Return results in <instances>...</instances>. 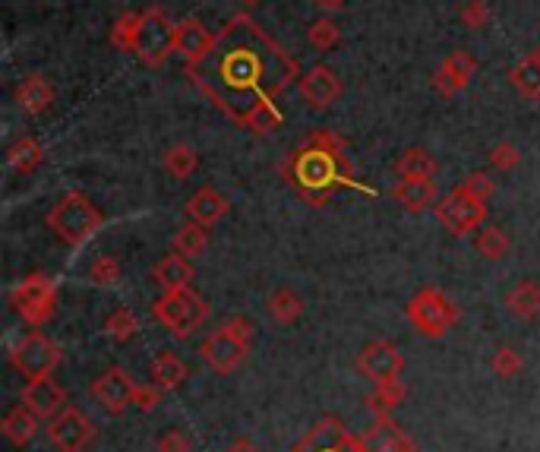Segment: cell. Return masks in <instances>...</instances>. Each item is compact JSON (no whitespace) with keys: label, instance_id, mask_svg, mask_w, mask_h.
<instances>
[{"label":"cell","instance_id":"11","mask_svg":"<svg viewBox=\"0 0 540 452\" xmlns=\"http://www.w3.org/2000/svg\"><path fill=\"white\" fill-rule=\"evenodd\" d=\"M45 434L57 452H83L95 440V424L83 408L67 405L48 421Z\"/></svg>","mask_w":540,"mask_h":452},{"label":"cell","instance_id":"33","mask_svg":"<svg viewBox=\"0 0 540 452\" xmlns=\"http://www.w3.org/2000/svg\"><path fill=\"white\" fill-rule=\"evenodd\" d=\"M196 165H199V155L187 143H177V146H171L165 152V171L171 174V178H177V181H187L190 174L196 171Z\"/></svg>","mask_w":540,"mask_h":452},{"label":"cell","instance_id":"6","mask_svg":"<svg viewBox=\"0 0 540 452\" xmlns=\"http://www.w3.org/2000/svg\"><path fill=\"white\" fill-rule=\"evenodd\" d=\"M405 313H408L411 326L427 339H443L458 323V307L439 288H420L408 301Z\"/></svg>","mask_w":540,"mask_h":452},{"label":"cell","instance_id":"24","mask_svg":"<svg viewBox=\"0 0 540 452\" xmlns=\"http://www.w3.org/2000/svg\"><path fill=\"white\" fill-rule=\"evenodd\" d=\"M360 446H364V452H414L411 440L386 418H379V424L370 427V434L360 440Z\"/></svg>","mask_w":540,"mask_h":452},{"label":"cell","instance_id":"41","mask_svg":"<svg viewBox=\"0 0 540 452\" xmlns=\"http://www.w3.org/2000/svg\"><path fill=\"white\" fill-rule=\"evenodd\" d=\"M518 149L512 146V143H499L496 149H493V155H490V165H493V171H503V174H509V171H515L518 168Z\"/></svg>","mask_w":540,"mask_h":452},{"label":"cell","instance_id":"12","mask_svg":"<svg viewBox=\"0 0 540 452\" xmlns=\"http://www.w3.org/2000/svg\"><path fill=\"white\" fill-rule=\"evenodd\" d=\"M136 389H139V383L124 367H108L105 373H98V377L89 383V396L102 405L108 415H124V411L136 402Z\"/></svg>","mask_w":540,"mask_h":452},{"label":"cell","instance_id":"7","mask_svg":"<svg viewBox=\"0 0 540 452\" xmlns=\"http://www.w3.org/2000/svg\"><path fill=\"white\" fill-rule=\"evenodd\" d=\"M10 307L29 326H35V329L45 326L54 317V307H57V285L48 279V275L32 272L10 291Z\"/></svg>","mask_w":540,"mask_h":452},{"label":"cell","instance_id":"17","mask_svg":"<svg viewBox=\"0 0 540 452\" xmlns=\"http://www.w3.org/2000/svg\"><path fill=\"white\" fill-rule=\"evenodd\" d=\"M231 212V203L225 193H218L215 187H199L190 200H187V219L203 225V228H212L225 219Z\"/></svg>","mask_w":540,"mask_h":452},{"label":"cell","instance_id":"29","mask_svg":"<svg viewBox=\"0 0 540 452\" xmlns=\"http://www.w3.org/2000/svg\"><path fill=\"white\" fill-rule=\"evenodd\" d=\"M509 83L525 98H540V51L522 57V61L509 70Z\"/></svg>","mask_w":540,"mask_h":452},{"label":"cell","instance_id":"44","mask_svg":"<svg viewBox=\"0 0 540 452\" xmlns=\"http://www.w3.org/2000/svg\"><path fill=\"white\" fill-rule=\"evenodd\" d=\"M158 399H162V389H158L155 383H146V386H139L136 389V408L139 411H152L155 405H158Z\"/></svg>","mask_w":540,"mask_h":452},{"label":"cell","instance_id":"21","mask_svg":"<svg viewBox=\"0 0 540 452\" xmlns=\"http://www.w3.org/2000/svg\"><path fill=\"white\" fill-rule=\"evenodd\" d=\"M51 102H54V86L42 73H32L16 86V105L23 114H42L51 108Z\"/></svg>","mask_w":540,"mask_h":452},{"label":"cell","instance_id":"26","mask_svg":"<svg viewBox=\"0 0 540 452\" xmlns=\"http://www.w3.org/2000/svg\"><path fill=\"white\" fill-rule=\"evenodd\" d=\"M152 279L162 285L165 291H171V288H190V282H193V266H190L187 257H180V253H168L165 260L155 263Z\"/></svg>","mask_w":540,"mask_h":452},{"label":"cell","instance_id":"42","mask_svg":"<svg viewBox=\"0 0 540 452\" xmlns=\"http://www.w3.org/2000/svg\"><path fill=\"white\" fill-rule=\"evenodd\" d=\"M490 23V10L484 0H468V4L462 7V26L468 29H484Z\"/></svg>","mask_w":540,"mask_h":452},{"label":"cell","instance_id":"13","mask_svg":"<svg viewBox=\"0 0 540 452\" xmlns=\"http://www.w3.org/2000/svg\"><path fill=\"white\" fill-rule=\"evenodd\" d=\"M199 355H203V361H206L215 373H222V377H228V373H234L240 364L247 361L250 345H244L240 339H234L231 332L222 326V329H215L212 336L203 342V348H199Z\"/></svg>","mask_w":540,"mask_h":452},{"label":"cell","instance_id":"4","mask_svg":"<svg viewBox=\"0 0 540 452\" xmlns=\"http://www.w3.org/2000/svg\"><path fill=\"white\" fill-rule=\"evenodd\" d=\"M155 320L162 323L174 339H190L193 332L209 320V304L193 288L162 291L155 301Z\"/></svg>","mask_w":540,"mask_h":452},{"label":"cell","instance_id":"16","mask_svg":"<svg viewBox=\"0 0 540 452\" xmlns=\"http://www.w3.org/2000/svg\"><path fill=\"white\" fill-rule=\"evenodd\" d=\"M474 73H477V61L468 54V51H452L443 64L436 67L433 73V89L439 95H458V92H465L474 80Z\"/></svg>","mask_w":540,"mask_h":452},{"label":"cell","instance_id":"37","mask_svg":"<svg viewBox=\"0 0 540 452\" xmlns=\"http://www.w3.org/2000/svg\"><path fill=\"white\" fill-rule=\"evenodd\" d=\"M89 279H92L95 285H102V288H114V285H120V279H124V272H120V263L105 253V257H98V260L89 266Z\"/></svg>","mask_w":540,"mask_h":452},{"label":"cell","instance_id":"19","mask_svg":"<svg viewBox=\"0 0 540 452\" xmlns=\"http://www.w3.org/2000/svg\"><path fill=\"white\" fill-rule=\"evenodd\" d=\"M392 200L411 215H420L427 209H436L439 203V190L433 181H398L392 187Z\"/></svg>","mask_w":540,"mask_h":452},{"label":"cell","instance_id":"46","mask_svg":"<svg viewBox=\"0 0 540 452\" xmlns=\"http://www.w3.org/2000/svg\"><path fill=\"white\" fill-rule=\"evenodd\" d=\"M240 4H259V0H240Z\"/></svg>","mask_w":540,"mask_h":452},{"label":"cell","instance_id":"1","mask_svg":"<svg viewBox=\"0 0 540 452\" xmlns=\"http://www.w3.org/2000/svg\"><path fill=\"white\" fill-rule=\"evenodd\" d=\"M187 76L218 111L247 130L253 114L297 80L300 67L263 26L237 13L215 35L212 48L187 64Z\"/></svg>","mask_w":540,"mask_h":452},{"label":"cell","instance_id":"5","mask_svg":"<svg viewBox=\"0 0 540 452\" xmlns=\"http://www.w3.org/2000/svg\"><path fill=\"white\" fill-rule=\"evenodd\" d=\"M174 35H177V26L171 23V16H168L162 7L143 10L133 54H136L146 67H152V70L165 67V61L174 54Z\"/></svg>","mask_w":540,"mask_h":452},{"label":"cell","instance_id":"47","mask_svg":"<svg viewBox=\"0 0 540 452\" xmlns=\"http://www.w3.org/2000/svg\"><path fill=\"white\" fill-rule=\"evenodd\" d=\"M537 51H540V48H537Z\"/></svg>","mask_w":540,"mask_h":452},{"label":"cell","instance_id":"40","mask_svg":"<svg viewBox=\"0 0 540 452\" xmlns=\"http://www.w3.org/2000/svg\"><path fill=\"white\" fill-rule=\"evenodd\" d=\"M155 449H158V452H193V443H190V437L184 434V430L168 427L165 434L158 437Z\"/></svg>","mask_w":540,"mask_h":452},{"label":"cell","instance_id":"35","mask_svg":"<svg viewBox=\"0 0 540 452\" xmlns=\"http://www.w3.org/2000/svg\"><path fill=\"white\" fill-rule=\"evenodd\" d=\"M139 19H143V13H124L114 23V32H111V42L117 51H133L136 45V32H139Z\"/></svg>","mask_w":540,"mask_h":452},{"label":"cell","instance_id":"23","mask_svg":"<svg viewBox=\"0 0 540 452\" xmlns=\"http://www.w3.org/2000/svg\"><path fill=\"white\" fill-rule=\"evenodd\" d=\"M304 298L294 291V288H275L269 294V301H266V313H269V320L278 323V326H294L300 317H304Z\"/></svg>","mask_w":540,"mask_h":452},{"label":"cell","instance_id":"45","mask_svg":"<svg viewBox=\"0 0 540 452\" xmlns=\"http://www.w3.org/2000/svg\"><path fill=\"white\" fill-rule=\"evenodd\" d=\"M313 7L323 13H338V10H345V0H313Z\"/></svg>","mask_w":540,"mask_h":452},{"label":"cell","instance_id":"31","mask_svg":"<svg viewBox=\"0 0 540 452\" xmlns=\"http://www.w3.org/2000/svg\"><path fill=\"white\" fill-rule=\"evenodd\" d=\"M474 247H477V253L484 260H490V263H496V260H503L506 253H509V234L503 231V228H496V225H487L484 231L477 234V241H474Z\"/></svg>","mask_w":540,"mask_h":452},{"label":"cell","instance_id":"18","mask_svg":"<svg viewBox=\"0 0 540 452\" xmlns=\"http://www.w3.org/2000/svg\"><path fill=\"white\" fill-rule=\"evenodd\" d=\"M0 430H4V437H7L10 446L26 449L35 440L38 430H42V418H38L32 408H26L23 402H19V405H13L4 415V421H0Z\"/></svg>","mask_w":540,"mask_h":452},{"label":"cell","instance_id":"34","mask_svg":"<svg viewBox=\"0 0 540 452\" xmlns=\"http://www.w3.org/2000/svg\"><path fill=\"white\" fill-rule=\"evenodd\" d=\"M402 399H405V386H402V380H398V383H389V386H376V392L370 396V408L376 411L379 418H386L389 411H395L398 405H402Z\"/></svg>","mask_w":540,"mask_h":452},{"label":"cell","instance_id":"36","mask_svg":"<svg viewBox=\"0 0 540 452\" xmlns=\"http://www.w3.org/2000/svg\"><path fill=\"white\" fill-rule=\"evenodd\" d=\"M307 38L316 51H332L338 42H342V29H338L332 19H316V23L307 29Z\"/></svg>","mask_w":540,"mask_h":452},{"label":"cell","instance_id":"25","mask_svg":"<svg viewBox=\"0 0 540 452\" xmlns=\"http://www.w3.org/2000/svg\"><path fill=\"white\" fill-rule=\"evenodd\" d=\"M149 377H152V383L162 392H171L177 386H184V380L190 377V370H187L184 358H177L174 351H162V355L152 361Z\"/></svg>","mask_w":540,"mask_h":452},{"label":"cell","instance_id":"15","mask_svg":"<svg viewBox=\"0 0 540 452\" xmlns=\"http://www.w3.org/2000/svg\"><path fill=\"white\" fill-rule=\"evenodd\" d=\"M19 402L32 408L42 421H51L60 408H67V389L51 377L42 380H26V386L19 389Z\"/></svg>","mask_w":540,"mask_h":452},{"label":"cell","instance_id":"14","mask_svg":"<svg viewBox=\"0 0 540 452\" xmlns=\"http://www.w3.org/2000/svg\"><path fill=\"white\" fill-rule=\"evenodd\" d=\"M345 86L342 80L329 70V67H310L304 76H300V95H304V102L313 108V111H329L338 98H342Z\"/></svg>","mask_w":540,"mask_h":452},{"label":"cell","instance_id":"10","mask_svg":"<svg viewBox=\"0 0 540 452\" xmlns=\"http://www.w3.org/2000/svg\"><path fill=\"white\" fill-rule=\"evenodd\" d=\"M402 370H405V358H402V351H398V345L389 339H376L360 348V355H357V373L367 377L373 386L398 383L402 380Z\"/></svg>","mask_w":540,"mask_h":452},{"label":"cell","instance_id":"38","mask_svg":"<svg viewBox=\"0 0 540 452\" xmlns=\"http://www.w3.org/2000/svg\"><path fill=\"white\" fill-rule=\"evenodd\" d=\"M490 367H493L496 377L512 380V377H518V373L525 370V361H522V355H518L515 348H496V355H493Z\"/></svg>","mask_w":540,"mask_h":452},{"label":"cell","instance_id":"3","mask_svg":"<svg viewBox=\"0 0 540 452\" xmlns=\"http://www.w3.org/2000/svg\"><path fill=\"white\" fill-rule=\"evenodd\" d=\"M48 228L67 247L76 250V247H83L98 228H102V212L92 206L89 196L70 190V193L60 196V200L54 203V209L48 212Z\"/></svg>","mask_w":540,"mask_h":452},{"label":"cell","instance_id":"32","mask_svg":"<svg viewBox=\"0 0 540 452\" xmlns=\"http://www.w3.org/2000/svg\"><path fill=\"white\" fill-rule=\"evenodd\" d=\"M105 332L114 339V342H133L139 336V317H136V310L130 307H117L111 317L105 320Z\"/></svg>","mask_w":540,"mask_h":452},{"label":"cell","instance_id":"43","mask_svg":"<svg viewBox=\"0 0 540 452\" xmlns=\"http://www.w3.org/2000/svg\"><path fill=\"white\" fill-rule=\"evenodd\" d=\"M225 329L231 332L234 339H240L244 345H253V336H256V326H253V320H247V317H231L228 323H225Z\"/></svg>","mask_w":540,"mask_h":452},{"label":"cell","instance_id":"39","mask_svg":"<svg viewBox=\"0 0 540 452\" xmlns=\"http://www.w3.org/2000/svg\"><path fill=\"white\" fill-rule=\"evenodd\" d=\"M458 187H462L465 193H471L474 196V200H490V196L496 193V181L490 178V174H484V171H474V174H468V178L462 181V184H458Z\"/></svg>","mask_w":540,"mask_h":452},{"label":"cell","instance_id":"8","mask_svg":"<svg viewBox=\"0 0 540 452\" xmlns=\"http://www.w3.org/2000/svg\"><path fill=\"white\" fill-rule=\"evenodd\" d=\"M60 345L51 342L42 332H32V336L19 339L16 348L10 351V364L13 370L19 373L23 380H42V377H51L60 364Z\"/></svg>","mask_w":540,"mask_h":452},{"label":"cell","instance_id":"30","mask_svg":"<svg viewBox=\"0 0 540 452\" xmlns=\"http://www.w3.org/2000/svg\"><path fill=\"white\" fill-rule=\"evenodd\" d=\"M209 244V231L203 225H196V222H187V225H180L174 231V238H171V247L174 253H180V257H199V253L206 250Z\"/></svg>","mask_w":540,"mask_h":452},{"label":"cell","instance_id":"27","mask_svg":"<svg viewBox=\"0 0 540 452\" xmlns=\"http://www.w3.org/2000/svg\"><path fill=\"white\" fill-rule=\"evenodd\" d=\"M42 162H45V146L38 143L35 136H19L7 152V165L16 174H32Z\"/></svg>","mask_w":540,"mask_h":452},{"label":"cell","instance_id":"22","mask_svg":"<svg viewBox=\"0 0 540 452\" xmlns=\"http://www.w3.org/2000/svg\"><path fill=\"white\" fill-rule=\"evenodd\" d=\"M436 159L427 152V149H420V146H411L405 149L402 155L395 159V174H398V181H433L436 178Z\"/></svg>","mask_w":540,"mask_h":452},{"label":"cell","instance_id":"9","mask_svg":"<svg viewBox=\"0 0 540 452\" xmlns=\"http://www.w3.org/2000/svg\"><path fill=\"white\" fill-rule=\"evenodd\" d=\"M433 212H436V222L449 234H455V238H468L471 231H477L487 222V203L474 200L462 187H455L446 200H439Z\"/></svg>","mask_w":540,"mask_h":452},{"label":"cell","instance_id":"20","mask_svg":"<svg viewBox=\"0 0 540 452\" xmlns=\"http://www.w3.org/2000/svg\"><path fill=\"white\" fill-rule=\"evenodd\" d=\"M215 42V35L199 23V19H184V23H177V35H174V54H180L184 61H196V57H203Z\"/></svg>","mask_w":540,"mask_h":452},{"label":"cell","instance_id":"28","mask_svg":"<svg viewBox=\"0 0 540 452\" xmlns=\"http://www.w3.org/2000/svg\"><path fill=\"white\" fill-rule=\"evenodd\" d=\"M506 307L512 310V317L518 320H537L540 317V285L537 282H518L506 294Z\"/></svg>","mask_w":540,"mask_h":452},{"label":"cell","instance_id":"2","mask_svg":"<svg viewBox=\"0 0 540 452\" xmlns=\"http://www.w3.org/2000/svg\"><path fill=\"white\" fill-rule=\"evenodd\" d=\"M282 178L300 196H307L313 206H323L342 187H360L354 178V165L348 159V143L332 130L310 133V140L294 149L291 159L282 165Z\"/></svg>","mask_w":540,"mask_h":452}]
</instances>
